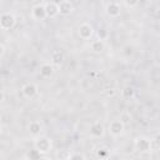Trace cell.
Masks as SVG:
<instances>
[{
  "mask_svg": "<svg viewBox=\"0 0 160 160\" xmlns=\"http://www.w3.org/2000/svg\"><path fill=\"white\" fill-rule=\"evenodd\" d=\"M121 95L124 98H132L134 96V89L131 86H126L121 90Z\"/></svg>",
  "mask_w": 160,
  "mask_h": 160,
  "instance_id": "obj_17",
  "label": "cell"
},
{
  "mask_svg": "<svg viewBox=\"0 0 160 160\" xmlns=\"http://www.w3.org/2000/svg\"><path fill=\"white\" fill-rule=\"evenodd\" d=\"M30 15H31V18L35 21H42V20H45L48 18V15H46V11H45L44 2H39L35 6H32Z\"/></svg>",
  "mask_w": 160,
  "mask_h": 160,
  "instance_id": "obj_6",
  "label": "cell"
},
{
  "mask_svg": "<svg viewBox=\"0 0 160 160\" xmlns=\"http://www.w3.org/2000/svg\"><path fill=\"white\" fill-rule=\"evenodd\" d=\"M39 92V86L34 82H26L21 86V94L25 99H34Z\"/></svg>",
  "mask_w": 160,
  "mask_h": 160,
  "instance_id": "obj_5",
  "label": "cell"
},
{
  "mask_svg": "<svg viewBox=\"0 0 160 160\" xmlns=\"http://www.w3.org/2000/svg\"><path fill=\"white\" fill-rule=\"evenodd\" d=\"M156 18H158V19L160 20V8H159V9L156 10Z\"/></svg>",
  "mask_w": 160,
  "mask_h": 160,
  "instance_id": "obj_21",
  "label": "cell"
},
{
  "mask_svg": "<svg viewBox=\"0 0 160 160\" xmlns=\"http://www.w3.org/2000/svg\"><path fill=\"white\" fill-rule=\"evenodd\" d=\"M4 54H5V45L1 44V45H0V58H1V59L4 58Z\"/></svg>",
  "mask_w": 160,
  "mask_h": 160,
  "instance_id": "obj_20",
  "label": "cell"
},
{
  "mask_svg": "<svg viewBox=\"0 0 160 160\" xmlns=\"http://www.w3.org/2000/svg\"><path fill=\"white\" fill-rule=\"evenodd\" d=\"M89 134L92 138H102L105 134V128L100 121H94L89 128Z\"/></svg>",
  "mask_w": 160,
  "mask_h": 160,
  "instance_id": "obj_8",
  "label": "cell"
},
{
  "mask_svg": "<svg viewBox=\"0 0 160 160\" xmlns=\"http://www.w3.org/2000/svg\"><path fill=\"white\" fill-rule=\"evenodd\" d=\"M41 154L36 150V149H32V150H30L28 154H26V158L29 159V160H41Z\"/></svg>",
  "mask_w": 160,
  "mask_h": 160,
  "instance_id": "obj_16",
  "label": "cell"
},
{
  "mask_svg": "<svg viewBox=\"0 0 160 160\" xmlns=\"http://www.w3.org/2000/svg\"><path fill=\"white\" fill-rule=\"evenodd\" d=\"M54 69H55V66H54L51 62H44V64L40 66V69H39L40 76H41V78H45V79L50 78V76L54 74V71H55Z\"/></svg>",
  "mask_w": 160,
  "mask_h": 160,
  "instance_id": "obj_12",
  "label": "cell"
},
{
  "mask_svg": "<svg viewBox=\"0 0 160 160\" xmlns=\"http://www.w3.org/2000/svg\"><path fill=\"white\" fill-rule=\"evenodd\" d=\"M28 129H29V132H30L34 138H38V136H40V134H41V131H42V125H41L40 121L32 120V121H30Z\"/></svg>",
  "mask_w": 160,
  "mask_h": 160,
  "instance_id": "obj_13",
  "label": "cell"
},
{
  "mask_svg": "<svg viewBox=\"0 0 160 160\" xmlns=\"http://www.w3.org/2000/svg\"><path fill=\"white\" fill-rule=\"evenodd\" d=\"M78 34L82 40H91V38L94 36V28L91 24L89 22H81L78 28Z\"/></svg>",
  "mask_w": 160,
  "mask_h": 160,
  "instance_id": "obj_4",
  "label": "cell"
},
{
  "mask_svg": "<svg viewBox=\"0 0 160 160\" xmlns=\"http://www.w3.org/2000/svg\"><path fill=\"white\" fill-rule=\"evenodd\" d=\"M58 6H59V15L61 16H68L74 11V4L69 0L58 1Z\"/></svg>",
  "mask_w": 160,
  "mask_h": 160,
  "instance_id": "obj_9",
  "label": "cell"
},
{
  "mask_svg": "<svg viewBox=\"0 0 160 160\" xmlns=\"http://www.w3.org/2000/svg\"><path fill=\"white\" fill-rule=\"evenodd\" d=\"M125 130V124L120 120V119H115V120H111L110 124L108 125V131L111 136L114 138H118L120 135H122Z\"/></svg>",
  "mask_w": 160,
  "mask_h": 160,
  "instance_id": "obj_3",
  "label": "cell"
},
{
  "mask_svg": "<svg viewBox=\"0 0 160 160\" xmlns=\"http://www.w3.org/2000/svg\"><path fill=\"white\" fill-rule=\"evenodd\" d=\"M34 149H36L41 155H45L52 149V141L48 136H38L34 140Z\"/></svg>",
  "mask_w": 160,
  "mask_h": 160,
  "instance_id": "obj_1",
  "label": "cell"
},
{
  "mask_svg": "<svg viewBox=\"0 0 160 160\" xmlns=\"http://www.w3.org/2000/svg\"><path fill=\"white\" fill-rule=\"evenodd\" d=\"M135 149L140 152H148L151 150V140L146 139V138H139L135 140L134 142Z\"/></svg>",
  "mask_w": 160,
  "mask_h": 160,
  "instance_id": "obj_10",
  "label": "cell"
},
{
  "mask_svg": "<svg viewBox=\"0 0 160 160\" xmlns=\"http://www.w3.org/2000/svg\"><path fill=\"white\" fill-rule=\"evenodd\" d=\"M62 61H64V55L60 52V51H54L52 54H51V64L54 65V66H60L61 64H62Z\"/></svg>",
  "mask_w": 160,
  "mask_h": 160,
  "instance_id": "obj_15",
  "label": "cell"
},
{
  "mask_svg": "<svg viewBox=\"0 0 160 160\" xmlns=\"http://www.w3.org/2000/svg\"><path fill=\"white\" fill-rule=\"evenodd\" d=\"M90 49L92 52H101L104 49H105V41L101 40V39H94L90 41Z\"/></svg>",
  "mask_w": 160,
  "mask_h": 160,
  "instance_id": "obj_14",
  "label": "cell"
},
{
  "mask_svg": "<svg viewBox=\"0 0 160 160\" xmlns=\"http://www.w3.org/2000/svg\"><path fill=\"white\" fill-rule=\"evenodd\" d=\"M109 149H106V148H100L99 150H98V156L99 158H101V159H106L108 156H109Z\"/></svg>",
  "mask_w": 160,
  "mask_h": 160,
  "instance_id": "obj_19",
  "label": "cell"
},
{
  "mask_svg": "<svg viewBox=\"0 0 160 160\" xmlns=\"http://www.w3.org/2000/svg\"><path fill=\"white\" fill-rule=\"evenodd\" d=\"M16 22V18L12 12L9 11H4L0 14V28L2 30H10L14 28Z\"/></svg>",
  "mask_w": 160,
  "mask_h": 160,
  "instance_id": "obj_2",
  "label": "cell"
},
{
  "mask_svg": "<svg viewBox=\"0 0 160 160\" xmlns=\"http://www.w3.org/2000/svg\"><path fill=\"white\" fill-rule=\"evenodd\" d=\"M105 12L110 18H118L121 14V5L115 1H110L105 4Z\"/></svg>",
  "mask_w": 160,
  "mask_h": 160,
  "instance_id": "obj_7",
  "label": "cell"
},
{
  "mask_svg": "<svg viewBox=\"0 0 160 160\" xmlns=\"http://www.w3.org/2000/svg\"><path fill=\"white\" fill-rule=\"evenodd\" d=\"M44 6H45V11H46L48 18L54 19V18H56L59 15L58 2H55V1H44Z\"/></svg>",
  "mask_w": 160,
  "mask_h": 160,
  "instance_id": "obj_11",
  "label": "cell"
},
{
  "mask_svg": "<svg viewBox=\"0 0 160 160\" xmlns=\"http://www.w3.org/2000/svg\"><path fill=\"white\" fill-rule=\"evenodd\" d=\"M68 160H86V158L81 152H72V154L69 155Z\"/></svg>",
  "mask_w": 160,
  "mask_h": 160,
  "instance_id": "obj_18",
  "label": "cell"
}]
</instances>
